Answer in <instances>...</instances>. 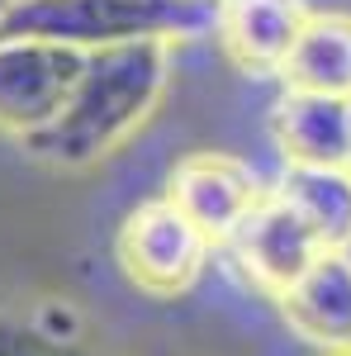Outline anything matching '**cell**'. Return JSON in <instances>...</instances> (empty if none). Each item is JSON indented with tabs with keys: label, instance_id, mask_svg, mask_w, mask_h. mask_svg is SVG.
<instances>
[{
	"label": "cell",
	"instance_id": "6da1fadb",
	"mask_svg": "<svg viewBox=\"0 0 351 356\" xmlns=\"http://www.w3.org/2000/svg\"><path fill=\"white\" fill-rule=\"evenodd\" d=\"M166 76H171V38H138L85 53L72 95L62 100L53 124L24 143V152L67 171L105 162L152 119L166 95Z\"/></svg>",
	"mask_w": 351,
	"mask_h": 356
},
{
	"label": "cell",
	"instance_id": "7a4b0ae2",
	"mask_svg": "<svg viewBox=\"0 0 351 356\" xmlns=\"http://www.w3.org/2000/svg\"><path fill=\"white\" fill-rule=\"evenodd\" d=\"M214 24V5L204 0H10L0 33L43 38L76 53H100L138 38H186Z\"/></svg>",
	"mask_w": 351,
	"mask_h": 356
},
{
	"label": "cell",
	"instance_id": "3957f363",
	"mask_svg": "<svg viewBox=\"0 0 351 356\" xmlns=\"http://www.w3.org/2000/svg\"><path fill=\"white\" fill-rule=\"evenodd\" d=\"M209 252H214V243L166 195L138 204L133 214L119 223V238H114V257H119L124 275L152 300L186 295L199 280V271L209 266Z\"/></svg>",
	"mask_w": 351,
	"mask_h": 356
},
{
	"label": "cell",
	"instance_id": "277c9868",
	"mask_svg": "<svg viewBox=\"0 0 351 356\" xmlns=\"http://www.w3.org/2000/svg\"><path fill=\"white\" fill-rule=\"evenodd\" d=\"M85 67V53L43 43V38H15L0 33V134L28 143L57 119L62 100Z\"/></svg>",
	"mask_w": 351,
	"mask_h": 356
},
{
	"label": "cell",
	"instance_id": "5b68a950",
	"mask_svg": "<svg viewBox=\"0 0 351 356\" xmlns=\"http://www.w3.org/2000/svg\"><path fill=\"white\" fill-rule=\"evenodd\" d=\"M166 200L214 247H223L247 223V214L266 200V186L256 181V171L243 157H228V152H190L186 162L171 166Z\"/></svg>",
	"mask_w": 351,
	"mask_h": 356
},
{
	"label": "cell",
	"instance_id": "8992f818",
	"mask_svg": "<svg viewBox=\"0 0 351 356\" xmlns=\"http://www.w3.org/2000/svg\"><path fill=\"white\" fill-rule=\"evenodd\" d=\"M223 247L233 252L247 280L261 285L266 295H280L295 275H304L327 252L323 238L299 219L295 204L280 200V191H266V200L247 214V223Z\"/></svg>",
	"mask_w": 351,
	"mask_h": 356
},
{
	"label": "cell",
	"instance_id": "52a82bcc",
	"mask_svg": "<svg viewBox=\"0 0 351 356\" xmlns=\"http://www.w3.org/2000/svg\"><path fill=\"white\" fill-rule=\"evenodd\" d=\"M280 314L285 323L323 347L327 356L351 352V252H323L304 275H295L280 295Z\"/></svg>",
	"mask_w": 351,
	"mask_h": 356
},
{
	"label": "cell",
	"instance_id": "ba28073f",
	"mask_svg": "<svg viewBox=\"0 0 351 356\" xmlns=\"http://www.w3.org/2000/svg\"><path fill=\"white\" fill-rule=\"evenodd\" d=\"M304 19H309L304 0H214V24L209 29L218 33L223 53L243 72L280 76Z\"/></svg>",
	"mask_w": 351,
	"mask_h": 356
},
{
	"label": "cell",
	"instance_id": "9c48e42d",
	"mask_svg": "<svg viewBox=\"0 0 351 356\" xmlns=\"http://www.w3.org/2000/svg\"><path fill=\"white\" fill-rule=\"evenodd\" d=\"M275 143L290 166H347L351 152V105L337 95L285 90L270 114Z\"/></svg>",
	"mask_w": 351,
	"mask_h": 356
},
{
	"label": "cell",
	"instance_id": "30bf717a",
	"mask_svg": "<svg viewBox=\"0 0 351 356\" xmlns=\"http://www.w3.org/2000/svg\"><path fill=\"white\" fill-rule=\"evenodd\" d=\"M285 90L351 100V15H309L280 67Z\"/></svg>",
	"mask_w": 351,
	"mask_h": 356
},
{
	"label": "cell",
	"instance_id": "8fae6325",
	"mask_svg": "<svg viewBox=\"0 0 351 356\" xmlns=\"http://www.w3.org/2000/svg\"><path fill=\"white\" fill-rule=\"evenodd\" d=\"M290 200L327 252H351V171L347 166H290L280 181Z\"/></svg>",
	"mask_w": 351,
	"mask_h": 356
},
{
	"label": "cell",
	"instance_id": "7c38bea8",
	"mask_svg": "<svg viewBox=\"0 0 351 356\" xmlns=\"http://www.w3.org/2000/svg\"><path fill=\"white\" fill-rule=\"evenodd\" d=\"M0 356H95V352L62 337V332H48L43 323L0 318Z\"/></svg>",
	"mask_w": 351,
	"mask_h": 356
},
{
	"label": "cell",
	"instance_id": "4fadbf2b",
	"mask_svg": "<svg viewBox=\"0 0 351 356\" xmlns=\"http://www.w3.org/2000/svg\"><path fill=\"white\" fill-rule=\"evenodd\" d=\"M5 10H10V0H0V15H5Z\"/></svg>",
	"mask_w": 351,
	"mask_h": 356
},
{
	"label": "cell",
	"instance_id": "5bb4252c",
	"mask_svg": "<svg viewBox=\"0 0 351 356\" xmlns=\"http://www.w3.org/2000/svg\"><path fill=\"white\" fill-rule=\"evenodd\" d=\"M347 105H351V100H347ZM347 171H351V152H347Z\"/></svg>",
	"mask_w": 351,
	"mask_h": 356
},
{
	"label": "cell",
	"instance_id": "9a60e30c",
	"mask_svg": "<svg viewBox=\"0 0 351 356\" xmlns=\"http://www.w3.org/2000/svg\"><path fill=\"white\" fill-rule=\"evenodd\" d=\"M204 5H214V0H204Z\"/></svg>",
	"mask_w": 351,
	"mask_h": 356
},
{
	"label": "cell",
	"instance_id": "2e32d148",
	"mask_svg": "<svg viewBox=\"0 0 351 356\" xmlns=\"http://www.w3.org/2000/svg\"><path fill=\"white\" fill-rule=\"evenodd\" d=\"M347 356H351V352H347Z\"/></svg>",
	"mask_w": 351,
	"mask_h": 356
}]
</instances>
